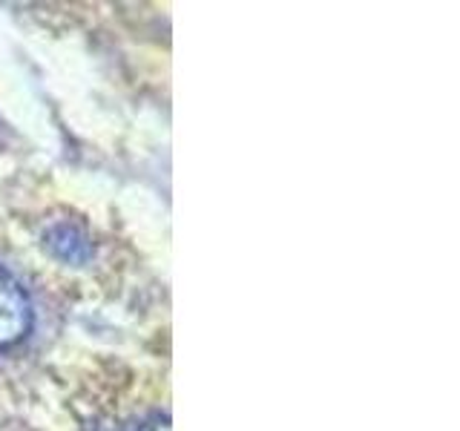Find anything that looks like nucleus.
I'll return each mask as SVG.
<instances>
[{"mask_svg":"<svg viewBox=\"0 0 460 431\" xmlns=\"http://www.w3.org/2000/svg\"><path fill=\"white\" fill-rule=\"evenodd\" d=\"M32 330V302L23 285L0 268V348L18 345Z\"/></svg>","mask_w":460,"mask_h":431,"instance_id":"f257e3e1","label":"nucleus"},{"mask_svg":"<svg viewBox=\"0 0 460 431\" xmlns=\"http://www.w3.org/2000/svg\"><path fill=\"white\" fill-rule=\"evenodd\" d=\"M47 248L52 251V256L69 265H86L93 256L90 236L72 222H58L47 230Z\"/></svg>","mask_w":460,"mask_h":431,"instance_id":"f03ea898","label":"nucleus"},{"mask_svg":"<svg viewBox=\"0 0 460 431\" xmlns=\"http://www.w3.org/2000/svg\"><path fill=\"white\" fill-rule=\"evenodd\" d=\"M136 431H170V420L162 414H153V417H147V420H141L136 426Z\"/></svg>","mask_w":460,"mask_h":431,"instance_id":"7ed1b4c3","label":"nucleus"}]
</instances>
